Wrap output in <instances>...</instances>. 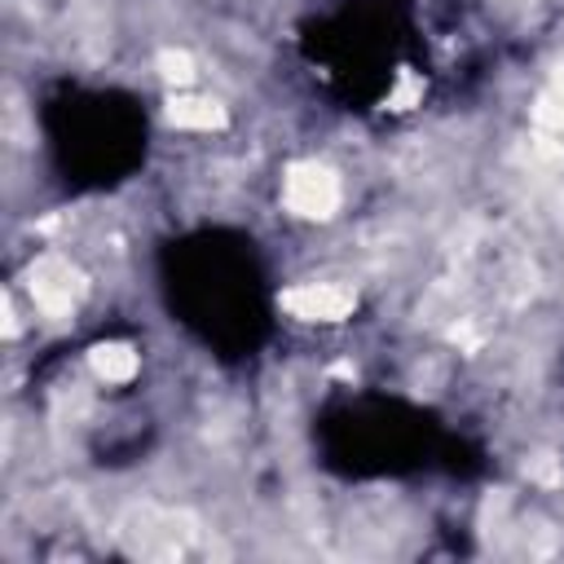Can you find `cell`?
I'll return each instance as SVG.
<instances>
[{
    "label": "cell",
    "instance_id": "cell-1",
    "mask_svg": "<svg viewBox=\"0 0 564 564\" xmlns=\"http://www.w3.org/2000/svg\"><path fill=\"white\" fill-rule=\"evenodd\" d=\"M159 300L212 361L247 366L278 335V286L260 242L238 225H194L154 251Z\"/></svg>",
    "mask_w": 564,
    "mask_h": 564
},
{
    "label": "cell",
    "instance_id": "cell-4",
    "mask_svg": "<svg viewBox=\"0 0 564 564\" xmlns=\"http://www.w3.org/2000/svg\"><path fill=\"white\" fill-rule=\"evenodd\" d=\"M40 145L66 194H115L150 159V110L132 88L57 79L35 106Z\"/></svg>",
    "mask_w": 564,
    "mask_h": 564
},
{
    "label": "cell",
    "instance_id": "cell-2",
    "mask_svg": "<svg viewBox=\"0 0 564 564\" xmlns=\"http://www.w3.org/2000/svg\"><path fill=\"white\" fill-rule=\"evenodd\" d=\"M432 0H335L295 31V53L317 93L348 115H388L405 84H436L441 22Z\"/></svg>",
    "mask_w": 564,
    "mask_h": 564
},
{
    "label": "cell",
    "instance_id": "cell-3",
    "mask_svg": "<svg viewBox=\"0 0 564 564\" xmlns=\"http://www.w3.org/2000/svg\"><path fill=\"white\" fill-rule=\"evenodd\" d=\"M313 454L339 480L476 476L485 449L445 414L383 388L335 392L313 414Z\"/></svg>",
    "mask_w": 564,
    "mask_h": 564
}]
</instances>
